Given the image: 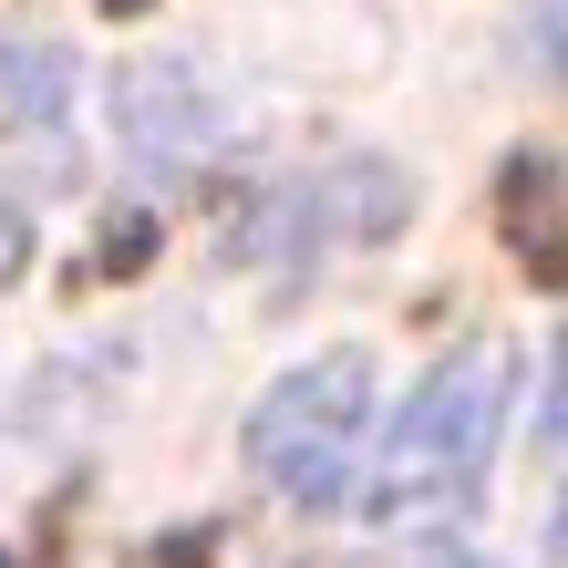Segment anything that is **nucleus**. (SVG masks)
<instances>
[{
  "label": "nucleus",
  "mask_w": 568,
  "mask_h": 568,
  "mask_svg": "<svg viewBox=\"0 0 568 568\" xmlns=\"http://www.w3.org/2000/svg\"><path fill=\"white\" fill-rule=\"evenodd\" d=\"M496 424H507V352L465 342L455 362H434L404 393V414H393V445H383V476H373V517L383 527L465 517L486 496Z\"/></svg>",
  "instance_id": "obj_1"
},
{
  "label": "nucleus",
  "mask_w": 568,
  "mask_h": 568,
  "mask_svg": "<svg viewBox=\"0 0 568 568\" xmlns=\"http://www.w3.org/2000/svg\"><path fill=\"white\" fill-rule=\"evenodd\" d=\"M362 414H373V362L362 352H321L280 373L248 414V465L270 476L290 507H342L352 496V455H362Z\"/></svg>",
  "instance_id": "obj_2"
},
{
  "label": "nucleus",
  "mask_w": 568,
  "mask_h": 568,
  "mask_svg": "<svg viewBox=\"0 0 568 568\" xmlns=\"http://www.w3.org/2000/svg\"><path fill=\"white\" fill-rule=\"evenodd\" d=\"M114 114H124V145H135L145 176H186V165L227 135V104L207 93L196 62H135V73L114 83Z\"/></svg>",
  "instance_id": "obj_3"
},
{
  "label": "nucleus",
  "mask_w": 568,
  "mask_h": 568,
  "mask_svg": "<svg viewBox=\"0 0 568 568\" xmlns=\"http://www.w3.org/2000/svg\"><path fill=\"white\" fill-rule=\"evenodd\" d=\"M0 114H11L21 135H62V52L0 42Z\"/></svg>",
  "instance_id": "obj_4"
},
{
  "label": "nucleus",
  "mask_w": 568,
  "mask_h": 568,
  "mask_svg": "<svg viewBox=\"0 0 568 568\" xmlns=\"http://www.w3.org/2000/svg\"><path fill=\"white\" fill-rule=\"evenodd\" d=\"M404 568H486V558H465V548H424V558H404Z\"/></svg>",
  "instance_id": "obj_5"
},
{
  "label": "nucleus",
  "mask_w": 568,
  "mask_h": 568,
  "mask_svg": "<svg viewBox=\"0 0 568 568\" xmlns=\"http://www.w3.org/2000/svg\"><path fill=\"white\" fill-rule=\"evenodd\" d=\"M11 258H21V217L0 207V270H11Z\"/></svg>",
  "instance_id": "obj_6"
}]
</instances>
